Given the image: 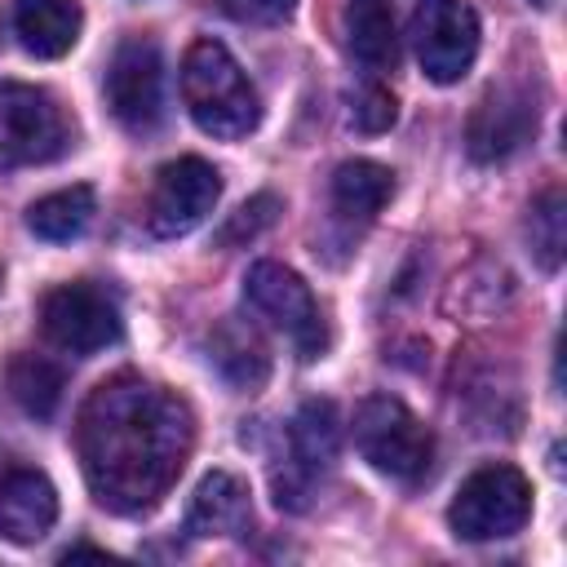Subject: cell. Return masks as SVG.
I'll use <instances>...</instances> for the list:
<instances>
[{
  "mask_svg": "<svg viewBox=\"0 0 567 567\" xmlns=\"http://www.w3.org/2000/svg\"><path fill=\"white\" fill-rule=\"evenodd\" d=\"M221 199V173L199 159V155H182L168 159L155 182H151V199H146V226L159 239H177L190 235L195 226L208 221V213Z\"/></svg>",
  "mask_w": 567,
  "mask_h": 567,
  "instance_id": "ba28073f",
  "label": "cell"
},
{
  "mask_svg": "<svg viewBox=\"0 0 567 567\" xmlns=\"http://www.w3.org/2000/svg\"><path fill=\"white\" fill-rule=\"evenodd\" d=\"M341 447V421L332 399H306L288 425L284 461L275 465V501L284 509H306L319 478L332 470Z\"/></svg>",
  "mask_w": 567,
  "mask_h": 567,
  "instance_id": "5b68a950",
  "label": "cell"
},
{
  "mask_svg": "<svg viewBox=\"0 0 567 567\" xmlns=\"http://www.w3.org/2000/svg\"><path fill=\"white\" fill-rule=\"evenodd\" d=\"M536 120H540V106L523 84H496L474 106V115L465 124V146H470V155L478 164L509 159L523 142H532Z\"/></svg>",
  "mask_w": 567,
  "mask_h": 567,
  "instance_id": "7c38bea8",
  "label": "cell"
},
{
  "mask_svg": "<svg viewBox=\"0 0 567 567\" xmlns=\"http://www.w3.org/2000/svg\"><path fill=\"white\" fill-rule=\"evenodd\" d=\"M195 443L190 408L142 377L102 381L80 408V465L115 514L151 509L182 474Z\"/></svg>",
  "mask_w": 567,
  "mask_h": 567,
  "instance_id": "6da1fadb",
  "label": "cell"
},
{
  "mask_svg": "<svg viewBox=\"0 0 567 567\" xmlns=\"http://www.w3.org/2000/svg\"><path fill=\"white\" fill-rule=\"evenodd\" d=\"M354 447L363 461L390 478L416 483L434 461V439L416 412L394 394H368L354 408Z\"/></svg>",
  "mask_w": 567,
  "mask_h": 567,
  "instance_id": "3957f363",
  "label": "cell"
},
{
  "mask_svg": "<svg viewBox=\"0 0 567 567\" xmlns=\"http://www.w3.org/2000/svg\"><path fill=\"white\" fill-rule=\"evenodd\" d=\"M58 523V492L40 470H13L0 478V536L35 545Z\"/></svg>",
  "mask_w": 567,
  "mask_h": 567,
  "instance_id": "4fadbf2b",
  "label": "cell"
},
{
  "mask_svg": "<svg viewBox=\"0 0 567 567\" xmlns=\"http://www.w3.org/2000/svg\"><path fill=\"white\" fill-rule=\"evenodd\" d=\"M84 9L80 0H18L13 9V31L27 53L35 58H62L80 40Z\"/></svg>",
  "mask_w": 567,
  "mask_h": 567,
  "instance_id": "9a60e30c",
  "label": "cell"
},
{
  "mask_svg": "<svg viewBox=\"0 0 567 567\" xmlns=\"http://www.w3.org/2000/svg\"><path fill=\"white\" fill-rule=\"evenodd\" d=\"M412 49L434 84H456L478 58V13L465 0H421L412 9Z\"/></svg>",
  "mask_w": 567,
  "mask_h": 567,
  "instance_id": "9c48e42d",
  "label": "cell"
},
{
  "mask_svg": "<svg viewBox=\"0 0 567 567\" xmlns=\"http://www.w3.org/2000/svg\"><path fill=\"white\" fill-rule=\"evenodd\" d=\"M182 102L190 120L221 142L248 137L261 124V97L221 40H195L182 58Z\"/></svg>",
  "mask_w": 567,
  "mask_h": 567,
  "instance_id": "7a4b0ae2",
  "label": "cell"
},
{
  "mask_svg": "<svg viewBox=\"0 0 567 567\" xmlns=\"http://www.w3.org/2000/svg\"><path fill=\"white\" fill-rule=\"evenodd\" d=\"M394 195V173L372 159H346L332 173V208L346 221H372Z\"/></svg>",
  "mask_w": 567,
  "mask_h": 567,
  "instance_id": "e0dca14e",
  "label": "cell"
},
{
  "mask_svg": "<svg viewBox=\"0 0 567 567\" xmlns=\"http://www.w3.org/2000/svg\"><path fill=\"white\" fill-rule=\"evenodd\" d=\"M346 35H350V53L372 66L385 71L399 58V35H394V18L385 9V0H354L346 13Z\"/></svg>",
  "mask_w": 567,
  "mask_h": 567,
  "instance_id": "d6986e66",
  "label": "cell"
},
{
  "mask_svg": "<svg viewBox=\"0 0 567 567\" xmlns=\"http://www.w3.org/2000/svg\"><path fill=\"white\" fill-rule=\"evenodd\" d=\"M4 381H9V394H13V403L27 412V416H40V421H49L53 412H58V403H62V368L53 363V359H44V354H18L13 363H9V372H4Z\"/></svg>",
  "mask_w": 567,
  "mask_h": 567,
  "instance_id": "ffe728a7",
  "label": "cell"
},
{
  "mask_svg": "<svg viewBox=\"0 0 567 567\" xmlns=\"http://www.w3.org/2000/svg\"><path fill=\"white\" fill-rule=\"evenodd\" d=\"M394 93L385 89V84H377V80H368V84H359L354 93H350V124L359 128V133H385L390 124H394Z\"/></svg>",
  "mask_w": 567,
  "mask_h": 567,
  "instance_id": "603a6c76",
  "label": "cell"
},
{
  "mask_svg": "<svg viewBox=\"0 0 567 567\" xmlns=\"http://www.w3.org/2000/svg\"><path fill=\"white\" fill-rule=\"evenodd\" d=\"M44 337L66 354H97L111 341H120V310L115 301L93 284H58L40 301Z\"/></svg>",
  "mask_w": 567,
  "mask_h": 567,
  "instance_id": "30bf717a",
  "label": "cell"
},
{
  "mask_svg": "<svg viewBox=\"0 0 567 567\" xmlns=\"http://www.w3.org/2000/svg\"><path fill=\"white\" fill-rule=\"evenodd\" d=\"M217 372L235 385V390H257L266 377H270V350L261 341V332L244 319H226L217 332H213V346H208Z\"/></svg>",
  "mask_w": 567,
  "mask_h": 567,
  "instance_id": "2e32d148",
  "label": "cell"
},
{
  "mask_svg": "<svg viewBox=\"0 0 567 567\" xmlns=\"http://www.w3.org/2000/svg\"><path fill=\"white\" fill-rule=\"evenodd\" d=\"M297 0H217V9L235 22H252V27H270V22H284L292 13Z\"/></svg>",
  "mask_w": 567,
  "mask_h": 567,
  "instance_id": "cb8c5ba5",
  "label": "cell"
},
{
  "mask_svg": "<svg viewBox=\"0 0 567 567\" xmlns=\"http://www.w3.org/2000/svg\"><path fill=\"white\" fill-rule=\"evenodd\" d=\"M244 297H248V306H252L270 328H279V332L297 346L301 359L323 354V346H328L323 315H319V301H315L310 284H306L297 270H288V266H279V261H257V266L244 275Z\"/></svg>",
  "mask_w": 567,
  "mask_h": 567,
  "instance_id": "52a82bcc",
  "label": "cell"
},
{
  "mask_svg": "<svg viewBox=\"0 0 567 567\" xmlns=\"http://www.w3.org/2000/svg\"><path fill=\"white\" fill-rule=\"evenodd\" d=\"M527 518H532V483L514 465L474 470L447 505V523L461 540H505L523 532Z\"/></svg>",
  "mask_w": 567,
  "mask_h": 567,
  "instance_id": "277c9868",
  "label": "cell"
},
{
  "mask_svg": "<svg viewBox=\"0 0 567 567\" xmlns=\"http://www.w3.org/2000/svg\"><path fill=\"white\" fill-rule=\"evenodd\" d=\"M527 235H532V252L545 270H558L563 261V248H567V204H563V190L549 186L532 213H527Z\"/></svg>",
  "mask_w": 567,
  "mask_h": 567,
  "instance_id": "44dd1931",
  "label": "cell"
},
{
  "mask_svg": "<svg viewBox=\"0 0 567 567\" xmlns=\"http://www.w3.org/2000/svg\"><path fill=\"white\" fill-rule=\"evenodd\" d=\"M106 106L128 133H151L164 120V62L151 40H128L106 66Z\"/></svg>",
  "mask_w": 567,
  "mask_h": 567,
  "instance_id": "8fae6325",
  "label": "cell"
},
{
  "mask_svg": "<svg viewBox=\"0 0 567 567\" xmlns=\"http://www.w3.org/2000/svg\"><path fill=\"white\" fill-rule=\"evenodd\" d=\"M252 523V501H248V483L230 470H213L186 509V532L195 536H239Z\"/></svg>",
  "mask_w": 567,
  "mask_h": 567,
  "instance_id": "5bb4252c",
  "label": "cell"
},
{
  "mask_svg": "<svg viewBox=\"0 0 567 567\" xmlns=\"http://www.w3.org/2000/svg\"><path fill=\"white\" fill-rule=\"evenodd\" d=\"M93 213H97L93 186H66V190H53V195L35 199L27 208V226L49 244H66V239H80L89 230Z\"/></svg>",
  "mask_w": 567,
  "mask_h": 567,
  "instance_id": "ac0fdd59",
  "label": "cell"
},
{
  "mask_svg": "<svg viewBox=\"0 0 567 567\" xmlns=\"http://www.w3.org/2000/svg\"><path fill=\"white\" fill-rule=\"evenodd\" d=\"M279 208H284V204H279V195H270V190H266V195H252V199H248L244 208H235V213H230V221L217 230V244H221V248H235V244L257 239L261 230H270V226H275Z\"/></svg>",
  "mask_w": 567,
  "mask_h": 567,
  "instance_id": "7402d4cb",
  "label": "cell"
},
{
  "mask_svg": "<svg viewBox=\"0 0 567 567\" xmlns=\"http://www.w3.org/2000/svg\"><path fill=\"white\" fill-rule=\"evenodd\" d=\"M71 142L66 111L35 84L0 80V168L44 164Z\"/></svg>",
  "mask_w": 567,
  "mask_h": 567,
  "instance_id": "8992f818",
  "label": "cell"
}]
</instances>
